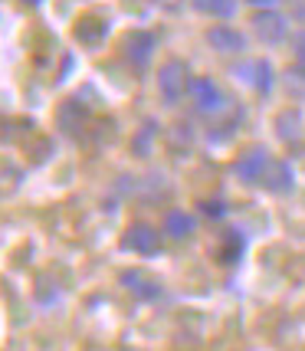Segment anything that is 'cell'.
Segmentation results:
<instances>
[{"label": "cell", "mask_w": 305, "mask_h": 351, "mask_svg": "<svg viewBox=\"0 0 305 351\" xmlns=\"http://www.w3.org/2000/svg\"><path fill=\"white\" fill-rule=\"evenodd\" d=\"M269 154H266V148H249L246 154H240L236 158V165H233V171H236V178L246 184H260L263 174H266V168H269Z\"/></svg>", "instance_id": "ba28073f"}, {"label": "cell", "mask_w": 305, "mask_h": 351, "mask_svg": "<svg viewBox=\"0 0 305 351\" xmlns=\"http://www.w3.org/2000/svg\"><path fill=\"white\" fill-rule=\"evenodd\" d=\"M286 89H289L292 95H299V99H302L305 95V66H295V69L286 73Z\"/></svg>", "instance_id": "d6986e66"}, {"label": "cell", "mask_w": 305, "mask_h": 351, "mask_svg": "<svg viewBox=\"0 0 305 351\" xmlns=\"http://www.w3.org/2000/svg\"><path fill=\"white\" fill-rule=\"evenodd\" d=\"M207 43L214 46L217 53H243L246 49V36L240 30H233L227 23H217L207 30Z\"/></svg>", "instance_id": "8fae6325"}, {"label": "cell", "mask_w": 305, "mask_h": 351, "mask_svg": "<svg viewBox=\"0 0 305 351\" xmlns=\"http://www.w3.org/2000/svg\"><path fill=\"white\" fill-rule=\"evenodd\" d=\"M233 73H236V79H240V82L253 86L256 92H269V89H273V66H269V60H246V62H240Z\"/></svg>", "instance_id": "9c48e42d"}, {"label": "cell", "mask_w": 305, "mask_h": 351, "mask_svg": "<svg viewBox=\"0 0 305 351\" xmlns=\"http://www.w3.org/2000/svg\"><path fill=\"white\" fill-rule=\"evenodd\" d=\"M154 46H158L154 33L132 30L125 36V60L132 62L135 69H148V62H151V56H154Z\"/></svg>", "instance_id": "52a82bcc"}, {"label": "cell", "mask_w": 305, "mask_h": 351, "mask_svg": "<svg viewBox=\"0 0 305 351\" xmlns=\"http://www.w3.org/2000/svg\"><path fill=\"white\" fill-rule=\"evenodd\" d=\"M260 184L266 191H273V194H286V191H292L295 178H292V168L286 161H269V168H266Z\"/></svg>", "instance_id": "4fadbf2b"}, {"label": "cell", "mask_w": 305, "mask_h": 351, "mask_svg": "<svg viewBox=\"0 0 305 351\" xmlns=\"http://www.w3.org/2000/svg\"><path fill=\"white\" fill-rule=\"evenodd\" d=\"M187 95H191V102H194V108H197L200 115H217V112H223V108H227V95H223V89L217 86L214 79H207V76L194 79Z\"/></svg>", "instance_id": "7a4b0ae2"}, {"label": "cell", "mask_w": 305, "mask_h": 351, "mask_svg": "<svg viewBox=\"0 0 305 351\" xmlns=\"http://www.w3.org/2000/svg\"><path fill=\"white\" fill-rule=\"evenodd\" d=\"M276 132H279L282 141H299V138H302V115H299L295 108L279 112V115H276Z\"/></svg>", "instance_id": "9a60e30c"}, {"label": "cell", "mask_w": 305, "mask_h": 351, "mask_svg": "<svg viewBox=\"0 0 305 351\" xmlns=\"http://www.w3.org/2000/svg\"><path fill=\"white\" fill-rule=\"evenodd\" d=\"M164 233H168V240H187L194 233V217L187 214V210H168Z\"/></svg>", "instance_id": "5bb4252c"}, {"label": "cell", "mask_w": 305, "mask_h": 351, "mask_svg": "<svg viewBox=\"0 0 305 351\" xmlns=\"http://www.w3.org/2000/svg\"><path fill=\"white\" fill-rule=\"evenodd\" d=\"M289 14L299 20V23H305V0H289Z\"/></svg>", "instance_id": "7402d4cb"}, {"label": "cell", "mask_w": 305, "mask_h": 351, "mask_svg": "<svg viewBox=\"0 0 305 351\" xmlns=\"http://www.w3.org/2000/svg\"><path fill=\"white\" fill-rule=\"evenodd\" d=\"M119 191L132 194L135 200H145V204H158L161 197L171 194L168 181H164L161 174H145V178H128V174H125L122 181H119Z\"/></svg>", "instance_id": "3957f363"}, {"label": "cell", "mask_w": 305, "mask_h": 351, "mask_svg": "<svg viewBox=\"0 0 305 351\" xmlns=\"http://www.w3.org/2000/svg\"><path fill=\"white\" fill-rule=\"evenodd\" d=\"M122 246L128 253H138V256H154L161 250V233L148 223H132L122 233Z\"/></svg>", "instance_id": "5b68a950"}, {"label": "cell", "mask_w": 305, "mask_h": 351, "mask_svg": "<svg viewBox=\"0 0 305 351\" xmlns=\"http://www.w3.org/2000/svg\"><path fill=\"white\" fill-rule=\"evenodd\" d=\"M73 36L82 46H99L108 36V23L99 16H79V23L73 27Z\"/></svg>", "instance_id": "7c38bea8"}, {"label": "cell", "mask_w": 305, "mask_h": 351, "mask_svg": "<svg viewBox=\"0 0 305 351\" xmlns=\"http://www.w3.org/2000/svg\"><path fill=\"white\" fill-rule=\"evenodd\" d=\"M23 3H30V7H40V3H43V0H23Z\"/></svg>", "instance_id": "d4e9b609"}, {"label": "cell", "mask_w": 305, "mask_h": 351, "mask_svg": "<svg viewBox=\"0 0 305 351\" xmlns=\"http://www.w3.org/2000/svg\"><path fill=\"white\" fill-rule=\"evenodd\" d=\"M246 3H253V7H273L276 0H246Z\"/></svg>", "instance_id": "cb8c5ba5"}, {"label": "cell", "mask_w": 305, "mask_h": 351, "mask_svg": "<svg viewBox=\"0 0 305 351\" xmlns=\"http://www.w3.org/2000/svg\"><path fill=\"white\" fill-rule=\"evenodd\" d=\"M191 7L204 16H214V20H230L236 14V0H191Z\"/></svg>", "instance_id": "2e32d148"}, {"label": "cell", "mask_w": 305, "mask_h": 351, "mask_svg": "<svg viewBox=\"0 0 305 351\" xmlns=\"http://www.w3.org/2000/svg\"><path fill=\"white\" fill-rule=\"evenodd\" d=\"M292 53H295V60H299V66H305V30L292 36Z\"/></svg>", "instance_id": "44dd1931"}, {"label": "cell", "mask_w": 305, "mask_h": 351, "mask_svg": "<svg viewBox=\"0 0 305 351\" xmlns=\"http://www.w3.org/2000/svg\"><path fill=\"white\" fill-rule=\"evenodd\" d=\"M200 210L207 217H214V220H223V217H227V204H223V200H204Z\"/></svg>", "instance_id": "ffe728a7"}, {"label": "cell", "mask_w": 305, "mask_h": 351, "mask_svg": "<svg viewBox=\"0 0 305 351\" xmlns=\"http://www.w3.org/2000/svg\"><path fill=\"white\" fill-rule=\"evenodd\" d=\"M154 135H158V125L148 119V122L138 128L135 141H132V152H135L138 158H148V154H151V148H154Z\"/></svg>", "instance_id": "e0dca14e"}, {"label": "cell", "mask_w": 305, "mask_h": 351, "mask_svg": "<svg viewBox=\"0 0 305 351\" xmlns=\"http://www.w3.org/2000/svg\"><path fill=\"white\" fill-rule=\"evenodd\" d=\"M56 119H60V128L69 138H82V135H86V128H89V122H92V115H89V102L82 99V92L62 102V106H60V115H56Z\"/></svg>", "instance_id": "277c9868"}, {"label": "cell", "mask_w": 305, "mask_h": 351, "mask_svg": "<svg viewBox=\"0 0 305 351\" xmlns=\"http://www.w3.org/2000/svg\"><path fill=\"white\" fill-rule=\"evenodd\" d=\"M243 233L240 230H227V240H223V246H220V260L223 263H236L240 260V253H243Z\"/></svg>", "instance_id": "ac0fdd59"}, {"label": "cell", "mask_w": 305, "mask_h": 351, "mask_svg": "<svg viewBox=\"0 0 305 351\" xmlns=\"http://www.w3.org/2000/svg\"><path fill=\"white\" fill-rule=\"evenodd\" d=\"M253 33H256L260 43L279 46L286 40V33H289V23H286V16L276 14V10H260V14H253Z\"/></svg>", "instance_id": "8992f818"}, {"label": "cell", "mask_w": 305, "mask_h": 351, "mask_svg": "<svg viewBox=\"0 0 305 351\" xmlns=\"http://www.w3.org/2000/svg\"><path fill=\"white\" fill-rule=\"evenodd\" d=\"M3 138H14V122L0 115V141H3Z\"/></svg>", "instance_id": "603a6c76"}, {"label": "cell", "mask_w": 305, "mask_h": 351, "mask_svg": "<svg viewBox=\"0 0 305 351\" xmlns=\"http://www.w3.org/2000/svg\"><path fill=\"white\" fill-rule=\"evenodd\" d=\"M191 69L184 60H168L161 69H158V95L168 108L181 106V99L191 92Z\"/></svg>", "instance_id": "6da1fadb"}, {"label": "cell", "mask_w": 305, "mask_h": 351, "mask_svg": "<svg viewBox=\"0 0 305 351\" xmlns=\"http://www.w3.org/2000/svg\"><path fill=\"white\" fill-rule=\"evenodd\" d=\"M119 279H122V286L132 292L135 299H145V302H151V299H161V282H154L151 276L141 273V269H125Z\"/></svg>", "instance_id": "30bf717a"}]
</instances>
